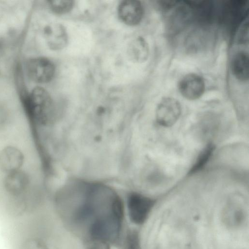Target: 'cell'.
<instances>
[{
    "instance_id": "obj_1",
    "label": "cell",
    "mask_w": 249,
    "mask_h": 249,
    "mask_svg": "<svg viewBox=\"0 0 249 249\" xmlns=\"http://www.w3.org/2000/svg\"><path fill=\"white\" fill-rule=\"evenodd\" d=\"M22 105L27 118L35 126L47 124L53 111V102L48 91L42 87H36L21 95Z\"/></svg>"
},
{
    "instance_id": "obj_2",
    "label": "cell",
    "mask_w": 249,
    "mask_h": 249,
    "mask_svg": "<svg viewBox=\"0 0 249 249\" xmlns=\"http://www.w3.org/2000/svg\"><path fill=\"white\" fill-rule=\"evenodd\" d=\"M33 179L29 172L21 169L3 174L1 185L5 192L11 197L22 202L33 188Z\"/></svg>"
},
{
    "instance_id": "obj_3",
    "label": "cell",
    "mask_w": 249,
    "mask_h": 249,
    "mask_svg": "<svg viewBox=\"0 0 249 249\" xmlns=\"http://www.w3.org/2000/svg\"><path fill=\"white\" fill-rule=\"evenodd\" d=\"M25 161V154L18 146L8 144L0 147V172L3 174L23 169Z\"/></svg>"
},
{
    "instance_id": "obj_4",
    "label": "cell",
    "mask_w": 249,
    "mask_h": 249,
    "mask_svg": "<svg viewBox=\"0 0 249 249\" xmlns=\"http://www.w3.org/2000/svg\"><path fill=\"white\" fill-rule=\"evenodd\" d=\"M150 198L138 193H131L127 197L130 219L136 224H142L147 219L154 205Z\"/></svg>"
},
{
    "instance_id": "obj_5",
    "label": "cell",
    "mask_w": 249,
    "mask_h": 249,
    "mask_svg": "<svg viewBox=\"0 0 249 249\" xmlns=\"http://www.w3.org/2000/svg\"><path fill=\"white\" fill-rule=\"evenodd\" d=\"M181 113V106L178 100L171 97L163 98L158 104L156 119L159 124L164 127L172 126Z\"/></svg>"
},
{
    "instance_id": "obj_6",
    "label": "cell",
    "mask_w": 249,
    "mask_h": 249,
    "mask_svg": "<svg viewBox=\"0 0 249 249\" xmlns=\"http://www.w3.org/2000/svg\"><path fill=\"white\" fill-rule=\"evenodd\" d=\"M28 75L34 81L46 83L50 81L55 72L52 62L47 58L37 57L30 59L26 64Z\"/></svg>"
},
{
    "instance_id": "obj_7",
    "label": "cell",
    "mask_w": 249,
    "mask_h": 249,
    "mask_svg": "<svg viewBox=\"0 0 249 249\" xmlns=\"http://www.w3.org/2000/svg\"><path fill=\"white\" fill-rule=\"evenodd\" d=\"M178 89L185 99L195 100L199 98L204 93L205 84L203 78L195 73L184 75L179 81Z\"/></svg>"
},
{
    "instance_id": "obj_8",
    "label": "cell",
    "mask_w": 249,
    "mask_h": 249,
    "mask_svg": "<svg viewBox=\"0 0 249 249\" xmlns=\"http://www.w3.org/2000/svg\"><path fill=\"white\" fill-rule=\"evenodd\" d=\"M118 14L123 23L129 26H135L138 24L142 18L143 6L138 0H123L118 6Z\"/></svg>"
},
{
    "instance_id": "obj_9",
    "label": "cell",
    "mask_w": 249,
    "mask_h": 249,
    "mask_svg": "<svg viewBox=\"0 0 249 249\" xmlns=\"http://www.w3.org/2000/svg\"><path fill=\"white\" fill-rule=\"evenodd\" d=\"M44 36L48 46L53 50H59L68 43V37L64 27L59 23H53L44 28Z\"/></svg>"
},
{
    "instance_id": "obj_10",
    "label": "cell",
    "mask_w": 249,
    "mask_h": 249,
    "mask_svg": "<svg viewBox=\"0 0 249 249\" xmlns=\"http://www.w3.org/2000/svg\"><path fill=\"white\" fill-rule=\"evenodd\" d=\"M231 71L234 77L241 82L249 79V55L244 51L237 52L231 61Z\"/></svg>"
},
{
    "instance_id": "obj_11",
    "label": "cell",
    "mask_w": 249,
    "mask_h": 249,
    "mask_svg": "<svg viewBox=\"0 0 249 249\" xmlns=\"http://www.w3.org/2000/svg\"><path fill=\"white\" fill-rule=\"evenodd\" d=\"M129 58L133 62L143 63L146 61L149 54V49L147 42L142 36L134 39L127 48Z\"/></svg>"
},
{
    "instance_id": "obj_12",
    "label": "cell",
    "mask_w": 249,
    "mask_h": 249,
    "mask_svg": "<svg viewBox=\"0 0 249 249\" xmlns=\"http://www.w3.org/2000/svg\"><path fill=\"white\" fill-rule=\"evenodd\" d=\"M214 150V146L208 144L198 155L195 163L190 171V174L196 173L203 168L211 158Z\"/></svg>"
},
{
    "instance_id": "obj_13",
    "label": "cell",
    "mask_w": 249,
    "mask_h": 249,
    "mask_svg": "<svg viewBox=\"0 0 249 249\" xmlns=\"http://www.w3.org/2000/svg\"><path fill=\"white\" fill-rule=\"evenodd\" d=\"M52 10L58 14H64L70 11L73 6V1L70 0H54L48 1Z\"/></svg>"
},
{
    "instance_id": "obj_14",
    "label": "cell",
    "mask_w": 249,
    "mask_h": 249,
    "mask_svg": "<svg viewBox=\"0 0 249 249\" xmlns=\"http://www.w3.org/2000/svg\"><path fill=\"white\" fill-rule=\"evenodd\" d=\"M225 222L230 226H237L241 224L244 219V213L241 209L233 208L225 213L224 216Z\"/></svg>"
},
{
    "instance_id": "obj_15",
    "label": "cell",
    "mask_w": 249,
    "mask_h": 249,
    "mask_svg": "<svg viewBox=\"0 0 249 249\" xmlns=\"http://www.w3.org/2000/svg\"><path fill=\"white\" fill-rule=\"evenodd\" d=\"M14 122V121L9 112L5 109L0 108V134H3L9 130Z\"/></svg>"
},
{
    "instance_id": "obj_16",
    "label": "cell",
    "mask_w": 249,
    "mask_h": 249,
    "mask_svg": "<svg viewBox=\"0 0 249 249\" xmlns=\"http://www.w3.org/2000/svg\"><path fill=\"white\" fill-rule=\"evenodd\" d=\"M21 249H48L45 243L37 237L26 239L22 244Z\"/></svg>"
},
{
    "instance_id": "obj_17",
    "label": "cell",
    "mask_w": 249,
    "mask_h": 249,
    "mask_svg": "<svg viewBox=\"0 0 249 249\" xmlns=\"http://www.w3.org/2000/svg\"><path fill=\"white\" fill-rule=\"evenodd\" d=\"M127 249H139V242L137 234L130 232L126 238Z\"/></svg>"
},
{
    "instance_id": "obj_18",
    "label": "cell",
    "mask_w": 249,
    "mask_h": 249,
    "mask_svg": "<svg viewBox=\"0 0 249 249\" xmlns=\"http://www.w3.org/2000/svg\"><path fill=\"white\" fill-rule=\"evenodd\" d=\"M88 249H109V244L101 240L90 239Z\"/></svg>"
}]
</instances>
